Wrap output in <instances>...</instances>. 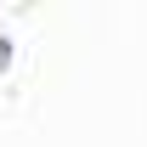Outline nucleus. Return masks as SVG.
<instances>
[{
  "instance_id": "1",
  "label": "nucleus",
  "mask_w": 147,
  "mask_h": 147,
  "mask_svg": "<svg viewBox=\"0 0 147 147\" xmlns=\"http://www.w3.org/2000/svg\"><path fill=\"white\" fill-rule=\"evenodd\" d=\"M6 62H11V45H6V34H0V74H6Z\"/></svg>"
}]
</instances>
